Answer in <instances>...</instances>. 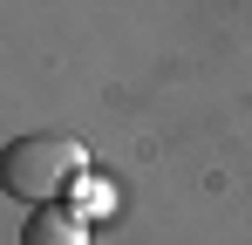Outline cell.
<instances>
[{
    "label": "cell",
    "mask_w": 252,
    "mask_h": 245,
    "mask_svg": "<svg viewBox=\"0 0 252 245\" xmlns=\"http://www.w3.org/2000/svg\"><path fill=\"white\" fill-rule=\"evenodd\" d=\"M89 177V150L75 136H55V129H34V136H14L0 143V191L21 204H62L75 184Z\"/></svg>",
    "instance_id": "obj_1"
},
{
    "label": "cell",
    "mask_w": 252,
    "mask_h": 245,
    "mask_svg": "<svg viewBox=\"0 0 252 245\" xmlns=\"http://www.w3.org/2000/svg\"><path fill=\"white\" fill-rule=\"evenodd\" d=\"M21 245H89V218L75 204H41L21 225Z\"/></svg>",
    "instance_id": "obj_2"
},
{
    "label": "cell",
    "mask_w": 252,
    "mask_h": 245,
    "mask_svg": "<svg viewBox=\"0 0 252 245\" xmlns=\"http://www.w3.org/2000/svg\"><path fill=\"white\" fill-rule=\"evenodd\" d=\"M75 191H82V218L89 211H109V184H75Z\"/></svg>",
    "instance_id": "obj_3"
}]
</instances>
